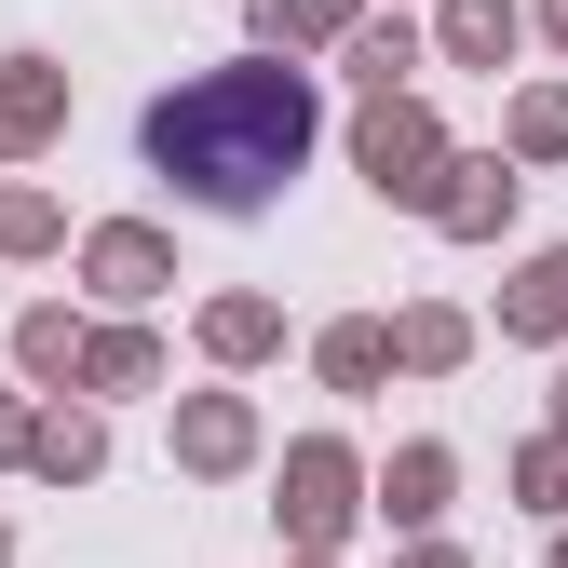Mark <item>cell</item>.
Instances as JSON below:
<instances>
[{
  "instance_id": "6da1fadb",
  "label": "cell",
  "mask_w": 568,
  "mask_h": 568,
  "mask_svg": "<svg viewBox=\"0 0 568 568\" xmlns=\"http://www.w3.org/2000/svg\"><path fill=\"white\" fill-rule=\"evenodd\" d=\"M312 135H325V109H312L298 68H203V82L135 109L150 176H176V203H203V217H271L298 190Z\"/></svg>"
}]
</instances>
